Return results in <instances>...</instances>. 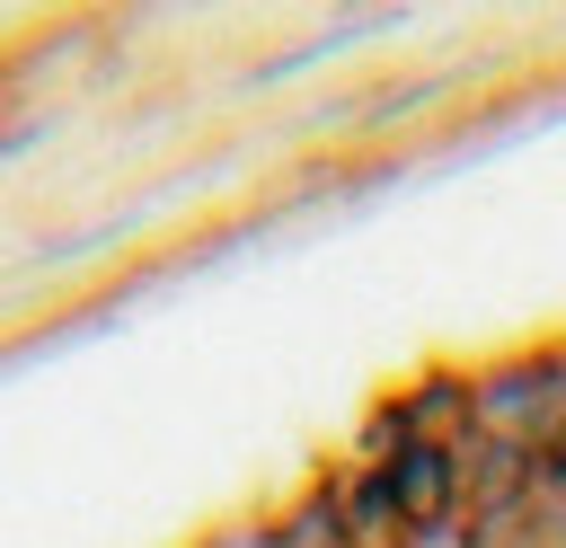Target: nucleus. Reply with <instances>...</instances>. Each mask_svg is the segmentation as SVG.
<instances>
[{
  "label": "nucleus",
  "mask_w": 566,
  "mask_h": 548,
  "mask_svg": "<svg viewBox=\"0 0 566 548\" xmlns=\"http://www.w3.org/2000/svg\"><path fill=\"white\" fill-rule=\"evenodd\" d=\"M557 407H566V336L495 354L486 371H469V433H486V442H522L531 451Z\"/></svg>",
  "instance_id": "1"
},
{
  "label": "nucleus",
  "mask_w": 566,
  "mask_h": 548,
  "mask_svg": "<svg viewBox=\"0 0 566 548\" xmlns=\"http://www.w3.org/2000/svg\"><path fill=\"white\" fill-rule=\"evenodd\" d=\"M380 477H389L407 530H416V521H451V513H469V477H460V451H451V442H407L398 460H380Z\"/></svg>",
  "instance_id": "2"
},
{
  "label": "nucleus",
  "mask_w": 566,
  "mask_h": 548,
  "mask_svg": "<svg viewBox=\"0 0 566 548\" xmlns=\"http://www.w3.org/2000/svg\"><path fill=\"white\" fill-rule=\"evenodd\" d=\"M389 407H398V433L407 442H469V371L460 362H424L407 389H389Z\"/></svg>",
  "instance_id": "3"
},
{
  "label": "nucleus",
  "mask_w": 566,
  "mask_h": 548,
  "mask_svg": "<svg viewBox=\"0 0 566 548\" xmlns=\"http://www.w3.org/2000/svg\"><path fill=\"white\" fill-rule=\"evenodd\" d=\"M274 548H354V530H345V495H336V468H318V477L274 513Z\"/></svg>",
  "instance_id": "4"
},
{
  "label": "nucleus",
  "mask_w": 566,
  "mask_h": 548,
  "mask_svg": "<svg viewBox=\"0 0 566 548\" xmlns=\"http://www.w3.org/2000/svg\"><path fill=\"white\" fill-rule=\"evenodd\" d=\"M336 495H345V530H354V548H398V495H389V477L380 468H336Z\"/></svg>",
  "instance_id": "5"
},
{
  "label": "nucleus",
  "mask_w": 566,
  "mask_h": 548,
  "mask_svg": "<svg viewBox=\"0 0 566 548\" xmlns=\"http://www.w3.org/2000/svg\"><path fill=\"white\" fill-rule=\"evenodd\" d=\"M195 548H274V513H230V521H212Z\"/></svg>",
  "instance_id": "6"
},
{
  "label": "nucleus",
  "mask_w": 566,
  "mask_h": 548,
  "mask_svg": "<svg viewBox=\"0 0 566 548\" xmlns=\"http://www.w3.org/2000/svg\"><path fill=\"white\" fill-rule=\"evenodd\" d=\"M398 548H478V521H469V513H451V521H416V530H398Z\"/></svg>",
  "instance_id": "7"
},
{
  "label": "nucleus",
  "mask_w": 566,
  "mask_h": 548,
  "mask_svg": "<svg viewBox=\"0 0 566 548\" xmlns=\"http://www.w3.org/2000/svg\"><path fill=\"white\" fill-rule=\"evenodd\" d=\"M44 124H53V115H18V124H0V159H18L27 141H44Z\"/></svg>",
  "instance_id": "8"
},
{
  "label": "nucleus",
  "mask_w": 566,
  "mask_h": 548,
  "mask_svg": "<svg viewBox=\"0 0 566 548\" xmlns=\"http://www.w3.org/2000/svg\"><path fill=\"white\" fill-rule=\"evenodd\" d=\"M539 548H566V504H557V513L539 521Z\"/></svg>",
  "instance_id": "9"
}]
</instances>
